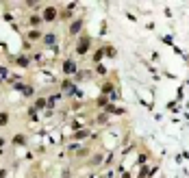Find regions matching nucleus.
Returning <instances> with one entry per match:
<instances>
[{
	"label": "nucleus",
	"instance_id": "nucleus-1",
	"mask_svg": "<svg viewBox=\"0 0 189 178\" xmlns=\"http://www.w3.org/2000/svg\"><path fill=\"white\" fill-rule=\"evenodd\" d=\"M87 48H89V39H83V41L78 43V52H85Z\"/></svg>",
	"mask_w": 189,
	"mask_h": 178
},
{
	"label": "nucleus",
	"instance_id": "nucleus-2",
	"mask_svg": "<svg viewBox=\"0 0 189 178\" xmlns=\"http://www.w3.org/2000/svg\"><path fill=\"white\" fill-rule=\"evenodd\" d=\"M63 68H65V72H74V63H72V61H68Z\"/></svg>",
	"mask_w": 189,
	"mask_h": 178
},
{
	"label": "nucleus",
	"instance_id": "nucleus-3",
	"mask_svg": "<svg viewBox=\"0 0 189 178\" xmlns=\"http://www.w3.org/2000/svg\"><path fill=\"white\" fill-rule=\"evenodd\" d=\"M81 24H83L81 20H78V22H74V26H72V33H76V31H78V28H81Z\"/></svg>",
	"mask_w": 189,
	"mask_h": 178
},
{
	"label": "nucleus",
	"instance_id": "nucleus-4",
	"mask_svg": "<svg viewBox=\"0 0 189 178\" xmlns=\"http://www.w3.org/2000/svg\"><path fill=\"white\" fill-rule=\"evenodd\" d=\"M46 18H48V20L54 18V9H48V11H46Z\"/></svg>",
	"mask_w": 189,
	"mask_h": 178
},
{
	"label": "nucleus",
	"instance_id": "nucleus-5",
	"mask_svg": "<svg viewBox=\"0 0 189 178\" xmlns=\"http://www.w3.org/2000/svg\"><path fill=\"white\" fill-rule=\"evenodd\" d=\"M7 122V113H0V124H4Z\"/></svg>",
	"mask_w": 189,
	"mask_h": 178
}]
</instances>
